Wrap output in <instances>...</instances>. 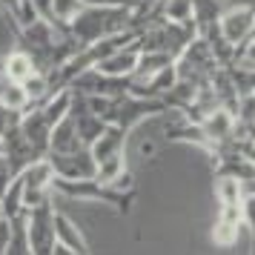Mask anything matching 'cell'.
<instances>
[{
  "label": "cell",
  "instance_id": "6da1fadb",
  "mask_svg": "<svg viewBox=\"0 0 255 255\" xmlns=\"http://www.w3.org/2000/svg\"><path fill=\"white\" fill-rule=\"evenodd\" d=\"M255 32V6L253 0H244V3H232L230 9H224L218 14V23H215V35L232 49H241Z\"/></svg>",
  "mask_w": 255,
  "mask_h": 255
},
{
  "label": "cell",
  "instance_id": "7a4b0ae2",
  "mask_svg": "<svg viewBox=\"0 0 255 255\" xmlns=\"http://www.w3.org/2000/svg\"><path fill=\"white\" fill-rule=\"evenodd\" d=\"M20 178V189H23V204L26 207H35L40 201H49L55 192V166L46 155L32 161L26 169L17 172Z\"/></svg>",
  "mask_w": 255,
  "mask_h": 255
},
{
  "label": "cell",
  "instance_id": "3957f363",
  "mask_svg": "<svg viewBox=\"0 0 255 255\" xmlns=\"http://www.w3.org/2000/svg\"><path fill=\"white\" fill-rule=\"evenodd\" d=\"M29 224V250L32 253H52L55 250V207L52 198L40 201L35 207H26Z\"/></svg>",
  "mask_w": 255,
  "mask_h": 255
},
{
  "label": "cell",
  "instance_id": "277c9868",
  "mask_svg": "<svg viewBox=\"0 0 255 255\" xmlns=\"http://www.w3.org/2000/svg\"><path fill=\"white\" fill-rule=\"evenodd\" d=\"M46 158L55 166L58 178L66 181H83V178H95L98 172V163H95L92 152L86 149H75V152H46Z\"/></svg>",
  "mask_w": 255,
  "mask_h": 255
},
{
  "label": "cell",
  "instance_id": "5b68a950",
  "mask_svg": "<svg viewBox=\"0 0 255 255\" xmlns=\"http://www.w3.org/2000/svg\"><path fill=\"white\" fill-rule=\"evenodd\" d=\"M138 60H140V43L132 40L127 46H118L115 52H109L106 58H101L92 69H98L101 75H109V78H129L138 69Z\"/></svg>",
  "mask_w": 255,
  "mask_h": 255
},
{
  "label": "cell",
  "instance_id": "8992f818",
  "mask_svg": "<svg viewBox=\"0 0 255 255\" xmlns=\"http://www.w3.org/2000/svg\"><path fill=\"white\" fill-rule=\"evenodd\" d=\"M52 253H89V241L69 215L55 209V250Z\"/></svg>",
  "mask_w": 255,
  "mask_h": 255
},
{
  "label": "cell",
  "instance_id": "52a82bcc",
  "mask_svg": "<svg viewBox=\"0 0 255 255\" xmlns=\"http://www.w3.org/2000/svg\"><path fill=\"white\" fill-rule=\"evenodd\" d=\"M0 69H3V78H6V81H17V83L29 81L35 72H40L37 69V63H35V58H32L26 49H20V46H12L9 52H3V58H0Z\"/></svg>",
  "mask_w": 255,
  "mask_h": 255
},
{
  "label": "cell",
  "instance_id": "ba28073f",
  "mask_svg": "<svg viewBox=\"0 0 255 255\" xmlns=\"http://www.w3.org/2000/svg\"><path fill=\"white\" fill-rule=\"evenodd\" d=\"M75 149H83V140L75 129V118L66 112L60 118L55 129H52V138H49V152H75ZM89 149V146H86Z\"/></svg>",
  "mask_w": 255,
  "mask_h": 255
},
{
  "label": "cell",
  "instance_id": "9c48e42d",
  "mask_svg": "<svg viewBox=\"0 0 255 255\" xmlns=\"http://www.w3.org/2000/svg\"><path fill=\"white\" fill-rule=\"evenodd\" d=\"M0 104L6 106V109H14V112H26L32 106V98H29L23 83L0 78Z\"/></svg>",
  "mask_w": 255,
  "mask_h": 255
},
{
  "label": "cell",
  "instance_id": "30bf717a",
  "mask_svg": "<svg viewBox=\"0 0 255 255\" xmlns=\"http://www.w3.org/2000/svg\"><path fill=\"white\" fill-rule=\"evenodd\" d=\"M241 215H244V227H250V232H253V253H255V189L250 192V195L244 192Z\"/></svg>",
  "mask_w": 255,
  "mask_h": 255
},
{
  "label": "cell",
  "instance_id": "8fae6325",
  "mask_svg": "<svg viewBox=\"0 0 255 255\" xmlns=\"http://www.w3.org/2000/svg\"><path fill=\"white\" fill-rule=\"evenodd\" d=\"M9 238H12V218L0 212V253H9Z\"/></svg>",
  "mask_w": 255,
  "mask_h": 255
},
{
  "label": "cell",
  "instance_id": "7c38bea8",
  "mask_svg": "<svg viewBox=\"0 0 255 255\" xmlns=\"http://www.w3.org/2000/svg\"><path fill=\"white\" fill-rule=\"evenodd\" d=\"M138 155L143 158V161H155V158H158V143H155L152 138H143L138 143Z\"/></svg>",
  "mask_w": 255,
  "mask_h": 255
},
{
  "label": "cell",
  "instance_id": "4fadbf2b",
  "mask_svg": "<svg viewBox=\"0 0 255 255\" xmlns=\"http://www.w3.org/2000/svg\"><path fill=\"white\" fill-rule=\"evenodd\" d=\"M92 6H140V0H83Z\"/></svg>",
  "mask_w": 255,
  "mask_h": 255
}]
</instances>
